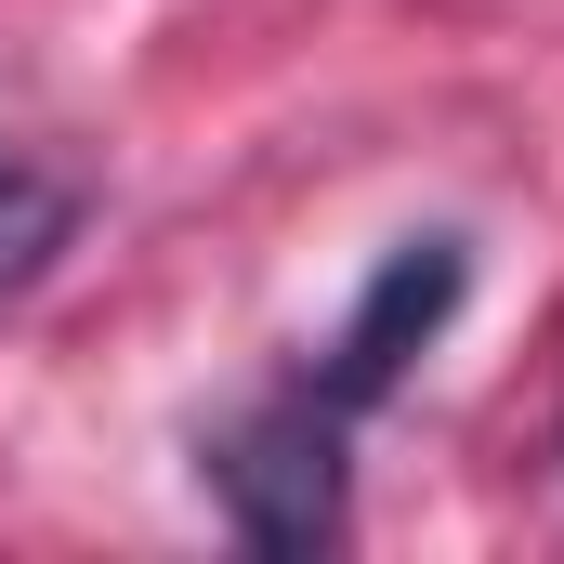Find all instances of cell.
Instances as JSON below:
<instances>
[{
  "label": "cell",
  "mask_w": 564,
  "mask_h": 564,
  "mask_svg": "<svg viewBox=\"0 0 564 564\" xmlns=\"http://www.w3.org/2000/svg\"><path fill=\"white\" fill-rule=\"evenodd\" d=\"M459 289H473V250H459V237H408V250H381V276L355 289V315L328 328L315 394H328L341 421H355V408H381V394L408 381V355L459 315Z\"/></svg>",
  "instance_id": "2"
},
{
  "label": "cell",
  "mask_w": 564,
  "mask_h": 564,
  "mask_svg": "<svg viewBox=\"0 0 564 564\" xmlns=\"http://www.w3.org/2000/svg\"><path fill=\"white\" fill-rule=\"evenodd\" d=\"M79 237V184L40 171V158H0V302L53 276V250Z\"/></svg>",
  "instance_id": "3"
},
{
  "label": "cell",
  "mask_w": 564,
  "mask_h": 564,
  "mask_svg": "<svg viewBox=\"0 0 564 564\" xmlns=\"http://www.w3.org/2000/svg\"><path fill=\"white\" fill-rule=\"evenodd\" d=\"M210 459V499H224V525L250 539V552H328L341 539V408L328 394H263V408H237V421L197 446Z\"/></svg>",
  "instance_id": "1"
}]
</instances>
